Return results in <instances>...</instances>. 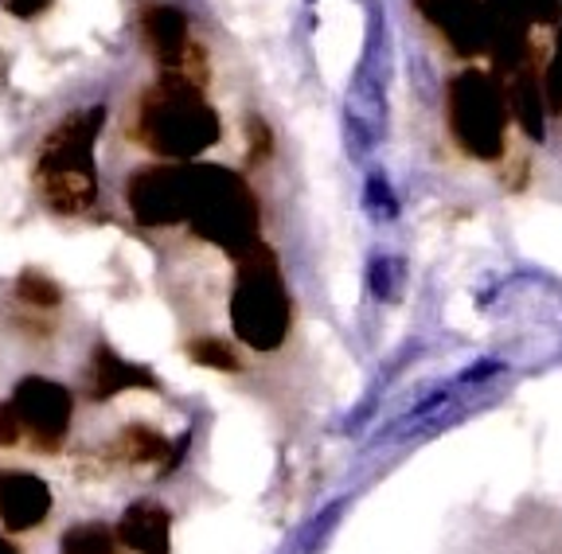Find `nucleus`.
<instances>
[{
    "mask_svg": "<svg viewBox=\"0 0 562 554\" xmlns=\"http://www.w3.org/2000/svg\"><path fill=\"white\" fill-rule=\"evenodd\" d=\"M105 125V110L90 106L70 114L59 129L52 133L35 160V180H40V195L55 215H82L94 207L98 200V168L94 149L98 133Z\"/></svg>",
    "mask_w": 562,
    "mask_h": 554,
    "instance_id": "obj_1",
    "label": "nucleus"
},
{
    "mask_svg": "<svg viewBox=\"0 0 562 554\" xmlns=\"http://www.w3.org/2000/svg\"><path fill=\"white\" fill-rule=\"evenodd\" d=\"M391 32H386V12L375 4L368 16V39L351 82L344 90V149L351 165H363L386 137V90H391Z\"/></svg>",
    "mask_w": 562,
    "mask_h": 554,
    "instance_id": "obj_2",
    "label": "nucleus"
},
{
    "mask_svg": "<svg viewBox=\"0 0 562 554\" xmlns=\"http://www.w3.org/2000/svg\"><path fill=\"white\" fill-rule=\"evenodd\" d=\"M140 137L153 152L172 160H192L223 137L220 114L207 106L200 87L180 75L165 79L140 106Z\"/></svg>",
    "mask_w": 562,
    "mask_h": 554,
    "instance_id": "obj_3",
    "label": "nucleus"
},
{
    "mask_svg": "<svg viewBox=\"0 0 562 554\" xmlns=\"http://www.w3.org/2000/svg\"><path fill=\"white\" fill-rule=\"evenodd\" d=\"M188 223L200 238L243 258L258 242V203L250 188L215 165H192Z\"/></svg>",
    "mask_w": 562,
    "mask_h": 554,
    "instance_id": "obj_4",
    "label": "nucleus"
},
{
    "mask_svg": "<svg viewBox=\"0 0 562 554\" xmlns=\"http://www.w3.org/2000/svg\"><path fill=\"white\" fill-rule=\"evenodd\" d=\"M238 262L243 265H238V282L231 293V328L246 348L273 352L290 332V293L281 285L278 262L262 242H255Z\"/></svg>",
    "mask_w": 562,
    "mask_h": 554,
    "instance_id": "obj_5",
    "label": "nucleus"
},
{
    "mask_svg": "<svg viewBox=\"0 0 562 554\" xmlns=\"http://www.w3.org/2000/svg\"><path fill=\"white\" fill-rule=\"evenodd\" d=\"M449 129L476 160L504 157L508 145V98L484 71H461L449 82Z\"/></svg>",
    "mask_w": 562,
    "mask_h": 554,
    "instance_id": "obj_6",
    "label": "nucleus"
},
{
    "mask_svg": "<svg viewBox=\"0 0 562 554\" xmlns=\"http://www.w3.org/2000/svg\"><path fill=\"white\" fill-rule=\"evenodd\" d=\"M9 403L20 418V430L32 438L35 449L55 453L63 445V438L70 430V414H75V398H70V391L63 383L44 375H27L16 383Z\"/></svg>",
    "mask_w": 562,
    "mask_h": 554,
    "instance_id": "obj_7",
    "label": "nucleus"
},
{
    "mask_svg": "<svg viewBox=\"0 0 562 554\" xmlns=\"http://www.w3.org/2000/svg\"><path fill=\"white\" fill-rule=\"evenodd\" d=\"M130 212L145 227H168V223L188 219V200H192V168H140L125 184Z\"/></svg>",
    "mask_w": 562,
    "mask_h": 554,
    "instance_id": "obj_8",
    "label": "nucleus"
},
{
    "mask_svg": "<svg viewBox=\"0 0 562 554\" xmlns=\"http://www.w3.org/2000/svg\"><path fill=\"white\" fill-rule=\"evenodd\" d=\"M52 516V488L24 468H0V528L35 531Z\"/></svg>",
    "mask_w": 562,
    "mask_h": 554,
    "instance_id": "obj_9",
    "label": "nucleus"
},
{
    "mask_svg": "<svg viewBox=\"0 0 562 554\" xmlns=\"http://www.w3.org/2000/svg\"><path fill=\"white\" fill-rule=\"evenodd\" d=\"M434 24L441 27V36L449 39L457 55H481L488 47V32H484V9L473 0H414Z\"/></svg>",
    "mask_w": 562,
    "mask_h": 554,
    "instance_id": "obj_10",
    "label": "nucleus"
},
{
    "mask_svg": "<svg viewBox=\"0 0 562 554\" xmlns=\"http://www.w3.org/2000/svg\"><path fill=\"white\" fill-rule=\"evenodd\" d=\"M117 543L133 554H168L172 551V516L160 500H137L117 519Z\"/></svg>",
    "mask_w": 562,
    "mask_h": 554,
    "instance_id": "obj_11",
    "label": "nucleus"
},
{
    "mask_svg": "<svg viewBox=\"0 0 562 554\" xmlns=\"http://www.w3.org/2000/svg\"><path fill=\"white\" fill-rule=\"evenodd\" d=\"M122 391H157V378L140 363H130L114 352V348H98L94 360H90V398L105 403V398L122 395Z\"/></svg>",
    "mask_w": 562,
    "mask_h": 554,
    "instance_id": "obj_12",
    "label": "nucleus"
},
{
    "mask_svg": "<svg viewBox=\"0 0 562 554\" xmlns=\"http://www.w3.org/2000/svg\"><path fill=\"white\" fill-rule=\"evenodd\" d=\"M145 36H149L153 52L165 67H184L188 47H192V36H188V16L172 4H160L145 16Z\"/></svg>",
    "mask_w": 562,
    "mask_h": 554,
    "instance_id": "obj_13",
    "label": "nucleus"
},
{
    "mask_svg": "<svg viewBox=\"0 0 562 554\" xmlns=\"http://www.w3.org/2000/svg\"><path fill=\"white\" fill-rule=\"evenodd\" d=\"M504 98H508V114L519 122V129L527 133V137H543V114H547V102H543V82L536 79L531 71H516V79H512V90H504Z\"/></svg>",
    "mask_w": 562,
    "mask_h": 554,
    "instance_id": "obj_14",
    "label": "nucleus"
},
{
    "mask_svg": "<svg viewBox=\"0 0 562 554\" xmlns=\"http://www.w3.org/2000/svg\"><path fill=\"white\" fill-rule=\"evenodd\" d=\"M117 453L130 465H165L168 453H172V441L160 430H149V426H125L117 433Z\"/></svg>",
    "mask_w": 562,
    "mask_h": 554,
    "instance_id": "obj_15",
    "label": "nucleus"
},
{
    "mask_svg": "<svg viewBox=\"0 0 562 554\" xmlns=\"http://www.w3.org/2000/svg\"><path fill=\"white\" fill-rule=\"evenodd\" d=\"M59 554H122V546H117V535L105 523L87 519V523H75V528L63 531Z\"/></svg>",
    "mask_w": 562,
    "mask_h": 554,
    "instance_id": "obj_16",
    "label": "nucleus"
},
{
    "mask_svg": "<svg viewBox=\"0 0 562 554\" xmlns=\"http://www.w3.org/2000/svg\"><path fill=\"white\" fill-rule=\"evenodd\" d=\"M368 285L375 293V301L395 305L406 290V262L398 255H375L368 262Z\"/></svg>",
    "mask_w": 562,
    "mask_h": 554,
    "instance_id": "obj_17",
    "label": "nucleus"
},
{
    "mask_svg": "<svg viewBox=\"0 0 562 554\" xmlns=\"http://www.w3.org/2000/svg\"><path fill=\"white\" fill-rule=\"evenodd\" d=\"M363 212L375 223H391L398 219V195L386 180V172H368V184H363Z\"/></svg>",
    "mask_w": 562,
    "mask_h": 554,
    "instance_id": "obj_18",
    "label": "nucleus"
},
{
    "mask_svg": "<svg viewBox=\"0 0 562 554\" xmlns=\"http://www.w3.org/2000/svg\"><path fill=\"white\" fill-rule=\"evenodd\" d=\"M344 511H348V496H344V500H333V504H328V508L316 511L313 523H308L305 535H301V546H297V551H301V554H316V551H325L328 539H333V531H336V523H340Z\"/></svg>",
    "mask_w": 562,
    "mask_h": 554,
    "instance_id": "obj_19",
    "label": "nucleus"
},
{
    "mask_svg": "<svg viewBox=\"0 0 562 554\" xmlns=\"http://www.w3.org/2000/svg\"><path fill=\"white\" fill-rule=\"evenodd\" d=\"M16 297L24 301V305L32 308H55L63 301V290L47 278V273L40 270H24L16 278Z\"/></svg>",
    "mask_w": 562,
    "mask_h": 554,
    "instance_id": "obj_20",
    "label": "nucleus"
},
{
    "mask_svg": "<svg viewBox=\"0 0 562 554\" xmlns=\"http://www.w3.org/2000/svg\"><path fill=\"white\" fill-rule=\"evenodd\" d=\"M188 355H192L195 363H203V368L211 371H238V355L231 352L227 340H215V336H200V340H192V348H188Z\"/></svg>",
    "mask_w": 562,
    "mask_h": 554,
    "instance_id": "obj_21",
    "label": "nucleus"
},
{
    "mask_svg": "<svg viewBox=\"0 0 562 554\" xmlns=\"http://www.w3.org/2000/svg\"><path fill=\"white\" fill-rule=\"evenodd\" d=\"M20 438H24V430H20L16 410H12V403H0V449L20 445Z\"/></svg>",
    "mask_w": 562,
    "mask_h": 554,
    "instance_id": "obj_22",
    "label": "nucleus"
},
{
    "mask_svg": "<svg viewBox=\"0 0 562 554\" xmlns=\"http://www.w3.org/2000/svg\"><path fill=\"white\" fill-rule=\"evenodd\" d=\"M0 9H9L12 16H20V20H32L44 9H52V0H0Z\"/></svg>",
    "mask_w": 562,
    "mask_h": 554,
    "instance_id": "obj_23",
    "label": "nucleus"
},
{
    "mask_svg": "<svg viewBox=\"0 0 562 554\" xmlns=\"http://www.w3.org/2000/svg\"><path fill=\"white\" fill-rule=\"evenodd\" d=\"M496 371H504L501 363H492V360H484V363H476V368H469L465 375H461V383H484V378H492Z\"/></svg>",
    "mask_w": 562,
    "mask_h": 554,
    "instance_id": "obj_24",
    "label": "nucleus"
},
{
    "mask_svg": "<svg viewBox=\"0 0 562 554\" xmlns=\"http://www.w3.org/2000/svg\"><path fill=\"white\" fill-rule=\"evenodd\" d=\"M0 554H20V551H16V546H12V543H9V539L0 535Z\"/></svg>",
    "mask_w": 562,
    "mask_h": 554,
    "instance_id": "obj_25",
    "label": "nucleus"
}]
</instances>
